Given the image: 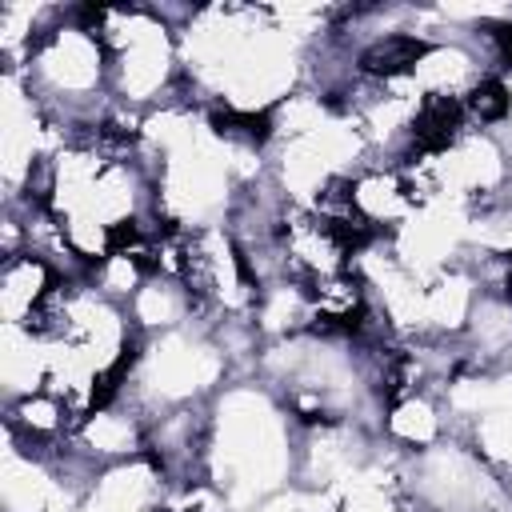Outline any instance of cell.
Listing matches in <instances>:
<instances>
[{"instance_id": "6da1fadb", "label": "cell", "mask_w": 512, "mask_h": 512, "mask_svg": "<svg viewBox=\"0 0 512 512\" xmlns=\"http://www.w3.org/2000/svg\"><path fill=\"white\" fill-rule=\"evenodd\" d=\"M300 424L280 396L256 376L228 380L208 400L204 476L224 492L232 512H252L268 496L296 484Z\"/></svg>"}, {"instance_id": "7a4b0ae2", "label": "cell", "mask_w": 512, "mask_h": 512, "mask_svg": "<svg viewBox=\"0 0 512 512\" xmlns=\"http://www.w3.org/2000/svg\"><path fill=\"white\" fill-rule=\"evenodd\" d=\"M80 20L108 52L112 104L152 112L180 92L176 28L156 12V4H80Z\"/></svg>"}, {"instance_id": "3957f363", "label": "cell", "mask_w": 512, "mask_h": 512, "mask_svg": "<svg viewBox=\"0 0 512 512\" xmlns=\"http://www.w3.org/2000/svg\"><path fill=\"white\" fill-rule=\"evenodd\" d=\"M232 380V364L204 316L184 328L144 336L136 360L124 376L120 400H128L144 420L164 408L208 404Z\"/></svg>"}, {"instance_id": "277c9868", "label": "cell", "mask_w": 512, "mask_h": 512, "mask_svg": "<svg viewBox=\"0 0 512 512\" xmlns=\"http://www.w3.org/2000/svg\"><path fill=\"white\" fill-rule=\"evenodd\" d=\"M348 196L356 220L372 236H396L424 208V192L408 164H364L348 176Z\"/></svg>"}, {"instance_id": "5b68a950", "label": "cell", "mask_w": 512, "mask_h": 512, "mask_svg": "<svg viewBox=\"0 0 512 512\" xmlns=\"http://www.w3.org/2000/svg\"><path fill=\"white\" fill-rule=\"evenodd\" d=\"M68 448L96 468L148 456V420L128 400L116 396V400H108V404H100L76 420Z\"/></svg>"}, {"instance_id": "8992f818", "label": "cell", "mask_w": 512, "mask_h": 512, "mask_svg": "<svg viewBox=\"0 0 512 512\" xmlns=\"http://www.w3.org/2000/svg\"><path fill=\"white\" fill-rule=\"evenodd\" d=\"M448 436H452V412H448L440 388L404 392V396L384 404L380 440L388 448H396L400 456H416V452H424Z\"/></svg>"}, {"instance_id": "52a82bcc", "label": "cell", "mask_w": 512, "mask_h": 512, "mask_svg": "<svg viewBox=\"0 0 512 512\" xmlns=\"http://www.w3.org/2000/svg\"><path fill=\"white\" fill-rule=\"evenodd\" d=\"M488 76H492V68L476 56V48L464 36L424 44V52L412 68V84L424 100H456V104Z\"/></svg>"}, {"instance_id": "ba28073f", "label": "cell", "mask_w": 512, "mask_h": 512, "mask_svg": "<svg viewBox=\"0 0 512 512\" xmlns=\"http://www.w3.org/2000/svg\"><path fill=\"white\" fill-rule=\"evenodd\" d=\"M64 276L36 252L4 256L0 264V324H28Z\"/></svg>"}, {"instance_id": "9c48e42d", "label": "cell", "mask_w": 512, "mask_h": 512, "mask_svg": "<svg viewBox=\"0 0 512 512\" xmlns=\"http://www.w3.org/2000/svg\"><path fill=\"white\" fill-rule=\"evenodd\" d=\"M48 368H52V340L24 324H4L0 328V384L4 400L28 396L48 388Z\"/></svg>"}, {"instance_id": "30bf717a", "label": "cell", "mask_w": 512, "mask_h": 512, "mask_svg": "<svg viewBox=\"0 0 512 512\" xmlns=\"http://www.w3.org/2000/svg\"><path fill=\"white\" fill-rule=\"evenodd\" d=\"M200 316L196 300L188 296V288L172 276H160L152 272L140 292L128 300V320L140 336H160V332H172V328H184Z\"/></svg>"}]
</instances>
